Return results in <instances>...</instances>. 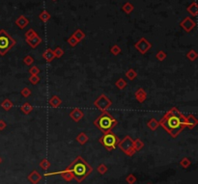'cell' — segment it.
<instances>
[{
    "label": "cell",
    "mask_w": 198,
    "mask_h": 184,
    "mask_svg": "<svg viewBox=\"0 0 198 184\" xmlns=\"http://www.w3.org/2000/svg\"><path fill=\"white\" fill-rule=\"evenodd\" d=\"M160 124H162L173 137H176L184 128L185 125H186V117L178 112L176 108H172L164 116Z\"/></svg>",
    "instance_id": "cell-1"
},
{
    "label": "cell",
    "mask_w": 198,
    "mask_h": 184,
    "mask_svg": "<svg viewBox=\"0 0 198 184\" xmlns=\"http://www.w3.org/2000/svg\"><path fill=\"white\" fill-rule=\"evenodd\" d=\"M74 175V178L77 182L83 181L88 175H90L92 172L93 169L90 165H88L87 162L80 156L75 158V160L71 164L70 166L67 168Z\"/></svg>",
    "instance_id": "cell-2"
},
{
    "label": "cell",
    "mask_w": 198,
    "mask_h": 184,
    "mask_svg": "<svg viewBox=\"0 0 198 184\" xmlns=\"http://www.w3.org/2000/svg\"><path fill=\"white\" fill-rule=\"evenodd\" d=\"M94 123L103 133L105 134L110 132V130L117 124V122L107 112H104L101 116H99V118L94 122Z\"/></svg>",
    "instance_id": "cell-3"
},
{
    "label": "cell",
    "mask_w": 198,
    "mask_h": 184,
    "mask_svg": "<svg viewBox=\"0 0 198 184\" xmlns=\"http://www.w3.org/2000/svg\"><path fill=\"white\" fill-rule=\"evenodd\" d=\"M16 44V41L4 29L0 30V55H5Z\"/></svg>",
    "instance_id": "cell-4"
},
{
    "label": "cell",
    "mask_w": 198,
    "mask_h": 184,
    "mask_svg": "<svg viewBox=\"0 0 198 184\" xmlns=\"http://www.w3.org/2000/svg\"><path fill=\"white\" fill-rule=\"evenodd\" d=\"M100 142L104 145L107 150H112L115 149L116 145L119 143V139L117 138L115 134L111 132H107L100 139Z\"/></svg>",
    "instance_id": "cell-5"
},
{
    "label": "cell",
    "mask_w": 198,
    "mask_h": 184,
    "mask_svg": "<svg viewBox=\"0 0 198 184\" xmlns=\"http://www.w3.org/2000/svg\"><path fill=\"white\" fill-rule=\"evenodd\" d=\"M119 148L128 156H133L135 152V150L133 148V141L130 137H126L122 142L119 143Z\"/></svg>",
    "instance_id": "cell-6"
},
{
    "label": "cell",
    "mask_w": 198,
    "mask_h": 184,
    "mask_svg": "<svg viewBox=\"0 0 198 184\" xmlns=\"http://www.w3.org/2000/svg\"><path fill=\"white\" fill-rule=\"evenodd\" d=\"M110 104H111L110 100L106 98V96H104V94L101 95L100 98H99V99L96 100V102H95V105L98 106V108H100V109H102V110H105Z\"/></svg>",
    "instance_id": "cell-7"
},
{
    "label": "cell",
    "mask_w": 198,
    "mask_h": 184,
    "mask_svg": "<svg viewBox=\"0 0 198 184\" xmlns=\"http://www.w3.org/2000/svg\"><path fill=\"white\" fill-rule=\"evenodd\" d=\"M135 47L137 48L138 50H139L141 53H145L148 49H149V48L151 47V44L147 42V40L146 39H144V38H142V39H140V41L138 42L137 44H135Z\"/></svg>",
    "instance_id": "cell-8"
},
{
    "label": "cell",
    "mask_w": 198,
    "mask_h": 184,
    "mask_svg": "<svg viewBox=\"0 0 198 184\" xmlns=\"http://www.w3.org/2000/svg\"><path fill=\"white\" fill-rule=\"evenodd\" d=\"M194 26H195V22L191 17H186L181 22V27L186 32H190L191 30H192V29L194 28Z\"/></svg>",
    "instance_id": "cell-9"
},
{
    "label": "cell",
    "mask_w": 198,
    "mask_h": 184,
    "mask_svg": "<svg viewBox=\"0 0 198 184\" xmlns=\"http://www.w3.org/2000/svg\"><path fill=\"white\" fill-rule=\"evenodd\" d=\"M27 179L30 181L31 183H33V184H37L40 180L42 179V176L40 175V173L37 172V171H33L30 175L28 176V177H27Z\"/></svg>",
    "instance_id": "cell-10"
},
{
    "label": "cell",
    "mask_w": 198,
    "mask_h": 184,
    "mask_svg": "<svg viewBox=\"0 0 198 184\" xmlns=\"http://www.w3.org/2000/svg\"><path fill=\"white\" fill-rule=\"evenodd\" d=\"M29 23V21L24 16H19L17 21H16V24L21 28V29H23L27 24Z\"/></svg>",
    "instance_id": "cell-11"
},
{
    "label": "cell",
    "mask_w": 198,
    "mask_h": 184,
    "mask_svg": "<svg viewBox=\"0 0 198 184\" xmlns=\"http://www.w3.org/2000/svg\"><path fill=\"white\" fill-rule=\"evenodd\" d=\"M70 116H71V118L73 119V120H75V122H77V121H79L80 120L82 117H83V113L79 110V109H75L71 114H70Z\"/></svg>",
    "instance_id": "cell-12"
},
{
    "label": "cell",
    "mask_w": 198,
    "mask_h": 184,
    "mask_svg": "<svg viewBox=\"0 0 198 184\" xmlns=\"http://www.w3.org/2000/svg\"><path fill=\"white\" fill-rule=\"evenodd\" d=\"M26 43L30 44L32 47H36L40 43H41V39H40L39 36H36V37L30 39V40H26Z\"/></svg>",
    "instance_id": "cell-13"
},
{
    "label": "cell",
    "mask_w": 198,
    "mask_h": 184,
    "mask_svg": "<svg viewBox=\"0 0 198 184\" xmlns=\"http://www.w3.org/2000/svg\"><path fill=\"white\" fill-rule=\"evenodd\" d=\"M187 12H189L191 16H195L198 13V8H197V4L196 2H193L192 4H191V6H189L187 8Z\"/></svg>",
    "instance_id": "cell-14"
},
{
    "label": "cell",
    "mask_w": 198,
    "mask_h": 184,
    "mask_svg": "<svg viewBox=\"0 0 198 184\" xmlns=\"http://www.w3.org/2000/svg\"><path fill=\"white\" fill-rule=\"evenodd\" d=\"M43 57L45 58V59H46L47 62H51V61L53 59V58H54L53 51H52L51 49H49V48H48V49H46V52L43 54Z\"/></svg>",
    "instance_id": "cell-15"
},
{
    "label": "cell",
    "mask_w": 198,
    "mask_h": 184,
    "mask_svg": "<svg viewBox=\"0 0 198 184\" xmlns=\"http://www.w3.org/2000/svg\"><path fill=\"white\" fill-rule=\"evenodd\" d=\"M135 96L136 99L139 100L140 102L144 101V99H146V94H145V91L143 89H139L136 93H135Z\"/></svg>",
    "instance_id": "cell-16"
},
{
    "label": "cell",
    "mask_w": 198,
    "mask_h": 184,
    "mask_svg": "<svg viewBox=\"0 0 198 184\" xmlns=\"http://www.w3.org/2000/svg\"><path fill=\"white\" fill-rule=\"evenodd\" d=\"M73 37L75 39V40H76L77 42H79V41L83 40V39L85 38V34L80 30V29H77V30L74 33Z\"/></svg>",
    "instance_id": "cell-17"
},
{
    "label": "cell",
    "mask_w": 198,
    "mask_h": 184,
    "mask_svg": "<svg viewBox=\"0 0 198 184\" xmlns=\"http://www.w3.org/2000/svg\"><path fill=\"white\" fill-rule=\"evenodd\" d=\"M196 123H197V121H196V119L193 117V116H190V117L186 118V124L189 125V126L193 127Z\"/></svg>",
    "instance_id": "cell-18"
},
{
    "label": "cell",
    "mask_w": 198,
    "mask_h": 184,
    "mask_svg": "<svg viewBox=\"0 0 198 184\" xmlns=\"http://www.w3.org/2000/svg\"><path fill=\"white\" fill-rule=\"evenodd\" d=\"M122 9H123V11H124L125 13L130 14V13L133 12V5L131 4L130 2H127L126 4H124V6H123Z\"/></svg>",
    "instance_id": "cell-19"
},
{
    "label": "cell",
    "mask_w": 198,
    "mask_h": 184,
    "mask_svg": "<svg viewBox=\"0 0 198 184\" xmlns=\"http://www.w3.org/2000/svg\"><path fill=\"white\" fill-rule=\"evenodd\" d=\"M12 106H13V103L11 102V100H9V99H5L2 103H1V107L3 109H5L6 111L10 110L12 108Z\"/></svg>",
    "instance_id": "cell-20"
},
{
    "label": "cell",
    "mask_w": 198,
    "mask_h": 184,
    "mask_svg": "<svg viewBox=\"0 0 198 184\" xmlns=\"http://www.w3.org/2000/svg\"><path fill=\"white\" fill-rule=\"evenodd\" d=\"M76 140L78 143H80L81 145H84L87 141H88V137L86 136V135L84 133H80L78 135V136L76 137Z\"/></svg>",
    "instance_id": "cell-21"
},
{
    "label": "cell",
    "mask_w": 198,
    "mask_h": 184,
    "mask_svg": "<svg viewBox=\"0 0 198 184\" xmlns=\"http://www.w3.org/2000/svg\"><path fill=\"white\" fill-rule=\"evenodd\" d=\"M49 103L51 104V106H53V107H57V106H59L60 105V103H61V99H59V98H57V96H53L52 99H51V100H49Z\"/></svg>",
    "instance_id": "cell-22"
},
{
    "label": "cell",
    "mask_w": 198,
    "mask_h": 184,
    "mask_svg": "<svg viewBox=\"0 0 198 184\" xmlns=\"http://www.w3.org/2000/svg\"><path fill=\"white\" fill-rule=\"evenodd\" d=\"M40 18H41V21H44V22H46L49 18H51V15H49L48 12L46 11H44L41 15H40Z\"/></svg>",
    "instance_id": "cell-23"
},
{
    "label": "cell",
    "mask_w": 198,
    "mask_h": 184,
    "mask_svg": "<svg viewBox=\"0 0 198 184\" xmlns=\"http://www.w3.org/2000/svg\"><path fill=\"white\" fill-rule=\"evenodd\" d=\"M36 36H38V35H37V33L33 30V29H29V30L25 33L26 40H30V39H32V38H34V37H36Z\"/></svg>",
    "instance_id": "cell-24"
},
{
    "label": "cell",
    "mask_w": 198,
    "mask_h": 184,
    "mask_svg": "<svg viewBox=\"0 0 198 184\" xmlns=\"http://www.w3.org/2000/svg\"><path fill=\"white\" fill-rule=\"evenodd\" d=\"M22 110L25 113V114H28L30 113L32 111V106L29 104V103H24L22 106Z\"/></svg>",
    "instance_id": "cell-25"
},
{
    "label": "cell",
    "mask_w": 198,
    "mask_h": 184,
    "mask_svg": "<svg viewBox=\"0 0 198 184\" xmlns=\"http://www.w3.org/2000/svg\"><path fill=\"white\" fill-rule=\"evenodd\" d=\"M133 148H134L135 151L140 150L143 148V143L140 140H136L135 142H133Z\"/></svg>",
    "instance_id": "cell-26"
},
{
    "label": "cell",
    "mask_w": 198,
    "mask_h": 184,
    "mask_svg": "<svg viewBox=\"0 0 198 184\" xmlns=\"http://www.w3.org/2000/svg\"><path fill=\"white\" fill-rule=\"evenodd\" d=\"M158 124H160V123H158L155 119H152L149 122H148V126H149L151 129L154 130V129H156V128L158 126Z\"/></svg>",
    "instance_id": "cell-27"
},
{
    "label": "cell",
    "mask_w": 198,
    "mask_h": 184,
    "mask_svg": "<svg viewBox=\"0 0 198 184\" xmlns=\"http://www.w3.org/2000/svg\"><path fill=\"white\" fill-rule=\"evenodd\" d=\"M49 166H51V163H49L46 159H43L40 163V167H41L43 170H46Z\"/></svg>",
    "instance_id": "cell-28"
},
{
    "label": "cell",
    "mask_w": 198,
    "mask_h": 184,
    "mask_svg": "<svg viewBox=\"0 0 198 184\" xmlns=\"http://www.w3.org/2000/svg\"><path fill=\"white\" fill-rule=\"evenodd\" d=\"M181 166L183 167V168H187L190 165H191V161H190V159L189 158H183L182 160H181Z\"/></svg>",
    "instance_id": "cell-29"
},
{
    "label": "cell",
    "mask_w": 198,
    "mask_h": 184,
    "mask_svg": "<svg viewBox=\"0 0 198 184\" xmlns=\"http://www.w3.org/2000/svg\"><path fill=\"white\" fill-rule=\"evenodd\" d=\"M97 170H98V172H99L101 173V175H104V173L107 172V167L104 165V164H101V165L98 167V169H97Z\"/></svg>",
    "instance_id": "cell-30"
},
{
    "label": "cell",
    "mask_w": 198,
    "mask_h": 184,
    "mask_svg": "<svg viewBox=\"0 0 198 184\" xmlns=\"http://www.w3.org/2000/svg\"><path fill=\"white\" fill-rule=\"evenodd\" d=\"M126 181L128 183V184H133L135 181H136V177L133 175H128V177H127V178H126Z\"/></svg>",
    "instance_id": "cell-31"
},
{
    "label": "cell",
    "mask_w": 198,
    "mask_h": 184,
    "mask_svg": "<svg viewBox=\"0 0 198 184\" xmlns=\"http://www.w3.org/2000/svg\"><path fill=\"white\" fill-rule=\"evenodd\" d=\"M126 85H127V83L124 81V79H119L117 82H116V86L118 87L119 89H124L125 87H126Z\"/></svg>",
    "instance_id": "cell-32"
},
{
    "label": "cell",
    "mask_w": 198,
    "mask_h": 184,
    "mask_svg": "<svg viewBox=\"0 0 198 184\" xmlns=\"http://www.w3.org/2000/svg\"><path fill=\"white\" fill-rule=\"evenodd\" d=\"M126 75L128 76V78H130L131 80H133V79L134 78V77L136 76V72H135L133 70H130V71H128L126 73Z\"/></svg>",
    "instance_id": "cell-33"
},
{
    "label": "cell",
    "mask_w": 198,
    "mask_h": 184,
    "mask_svg": "<svg viewBox=\"0 0 198 184\" xmlns=\"http://www.w3.org/2000/svg\"><path fill=\"white\" fill-rule=\"evenodd\" d=\"M111 53H113L114 55H117V54H119L120 53V51H121V49H120V47H119L118 45H114L112 48H111Z\"/></svg>",
    "instance_id": "cell-34"
},
{
    "label": "cell",
    "mask_w": 198,
    "mask_h": 184,
    "mask_svg": "<svg viewBox=\"0 0 198 184\" xmlns=\"http://www.w3.org/2000/svg\"><path fill=\"white\" fill-rule=\"evenodd\" d=\"M53 54H54V56H57V57H61V56L63 55V50L61 49L60 47H57L56 49L53 51Z\"/></svg>",
    "instance_id": "cell-35"
},
{
    "label": "cell",
    "mask_w": 198,
    "mask_h": 184,
    "mask_svg": "<svg viewBox=\"0 0 198 184\" xmlns=\"http://www.w3.org/2000/svg\"><path fill=\"white\" fill-rule=\"evenodd\" d=\"M196 57H197V54L193 50H191V52H189V54H187V58H189V59H191V60H194Z\"/></svg>",
    "instance_id": "cell-36"
},
{
    "label": "cell",
    "mask_w": 198,
    "mask_h": 184,
    "mask_svg": "<svg viewBox=\"0 0 198 184\" xmlns=\"http://www.w3.org/2000/svg\"><path fill=\"white\" fill-rule=\"evenodd\" d=\"M24 63H25L26 65H31V64L33 63V58H32L31 56H26V57L24 58Z\"/></svg>",
    "instance_id": "cell-37"
},
{
    "label": "cell",
    "mask_w": 198,
    "mask_h": 184,
    "mask_svg": "<svg viewBox=\"0 0 198 184\" xmlns=\"http://www.w3.org/2000/svg\"><path fill=\"white\" fill-rule=\"evenodd\" d=\"M68 42H69V44H71L72 46H75V45H76V44L78 43V42H77V41L75 40V38H74L73 36H72V37H71L70 39H69V40H68Z\"/></svg>",
    "instance_id": "cell-38"
},
{
    "label": "cell",
    "mask_w": 198,
    "mask_h": 184,
    "mask_svg": "<svg viewBox=\"0 0 198 184\" xmlns=\"http://www.w3.org/2000/svg\"><path fill=\"white\" fill-rule=\"evenodd\" d=\"M165 56H166V54L163 51H160V52L157 54V58L158 60H163L164 58H165Z\"/></svg>",
    "instance_id": "cell-39"
},
{
    "label": "cell",
    "mask_w": 198,
    "mask_h": 184,
    "mask_svg": "<svg viewBox=\"0 0 198 184\" xmlns=\"http://www.w3.org/2000/svg\"><path fill=\"white\" fill-rule=\"evenodd\" d=\"M30 71V73L32 74V75H37L38 73H39V69H38V67H31V70L30 71Z\"/></svg>",
    "instance_id": "cell-40"
},
{
    "label": "cell",
    "mask_w": 198,
    "mask_h": 184,
    "mask_svg": "<svg viewBox=\"0 0 198 184\" xmlns=\"http://www.w3.org/2000/svg\"><path fill=\"white\" fill-rule=\"evenodd\" d=\"M30 81L33 83V84H36L40 81V78L38 77V75H32V77H30Z\"/></svg>",
    "instance_id": "cell-41"
},
{
    "label": "cell",
    "mask_w": 198,
    "mask_h": 184,
    "mask_svg": "<svg viewBox=\"0 0 198 184\" xmlns=\"http://www.w3.org/2000/svg\"><path fill=\"white\" fill-rule=\"evenodd\" d=\"M30 94H31V92H30V90H29L28 88H24V89L22 91V94L23 96H28Z\"/></svg>",
    "instance_id": "cell-42"
},
{
    "label": "cell",
    "mask_w": 198,
    "mask_h": 184,
    "mask_svg": "<svg viewBox=\"0 0 198 184\" xmlns=\"http://www.w3.org/2000/svg\"><path fill=\"white\" fill-rule=\"evenodd\" d=\"M5 127H6V123H5V122L2 121V120H0V130H3Z\"/></svg>",
    "instance_id": "cell-43"
},
{
    "label": "cell",
    "mask_w": 198,
    "mask_h": 184,
    "mask_svg": "<svg viewBox=\"0 0 198 184\" xmlns=\"http://www.w3.org/2000/svg\"><path fill=\"white\" fill-rule=\"evenodd\" d=\"M1 162H2V159H1V157H0V164H1Z\"/></svg>",
    "instance_id": "cell-44"
},
{
    "label": "cell",
    "mask_w": 198,
    "mask_h": 184,
    "mask_svg": "<svg viewBox=\"0 0 198 184\" xmlns=\"http://www.w3.org/2000/svg\"><path fill=\"white\" fill-rule=\"evenodd\" d=\"M52 1H56V0H52Z\"/></svg>",
    "instance_id": "cell-45"
}]
</instances>
